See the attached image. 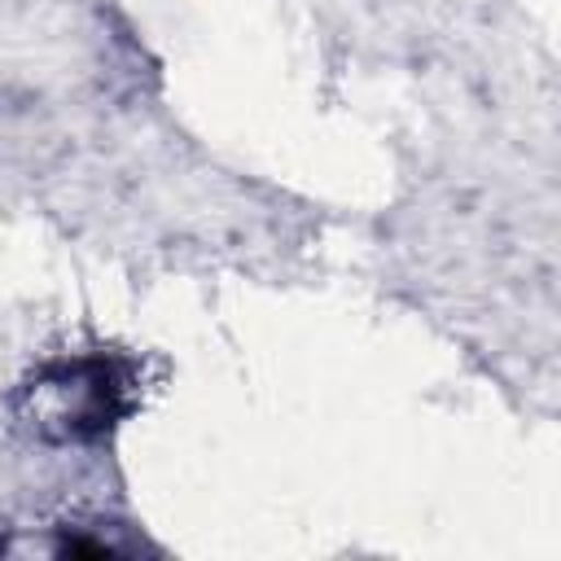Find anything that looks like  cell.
Instances as JSON below:
<instances>
[{"mask_svg": "<svg viewBox=\"0 0 561 561\" xmlns=\"http://www.w3.org/2000/svg\"><path fill=\"white\" fill-rule=\"evenodd\" d=\"M127 412V377L105 355L61 359L39 368L22 390V416L57 443L101 438Z\"/></svg>", "mask_w": 561, "mask_h": 561, "instance_id": "cell-1", "label": "cell"}]
</instances>
